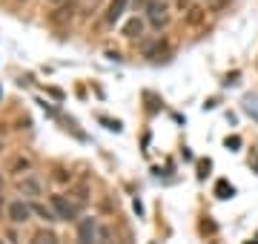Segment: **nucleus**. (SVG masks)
<instances>
[{"instance_id": "f257e3e1", "label": "nucleus", "mask_w": 258, "mask_h": 244, "mask_svg": "<svg viewBox=\"0 0 258 244\" xmlns=\"http://www.w3.org/2000/svg\"><path fill=\"white\" fill-rule=\"evenodd\" d=\"M78 244H101V227H98L95 218L78 221Z\"/></svg>"}, {"instance_id": "f03ea898", "label": "nucleus", "mask_w": 258, "mask_h": 244, "mask_svg": "<svg viewBox=\"0 0 258 244\" xmlns=\"http://www.w3.org/2000/svg\"><path fill=\"white\" fill-rule=\"evenodd\" d=\"M49 204H52V210H55L57 221H75V218H78V207H75L72 201H66L63 196H52Z\"/></svg>"}, {"instance_id": "7ed1b4c3", "label": "nucleus", "mask_w": 258, "mask_h": 244, "mask_svg": "<svg viewBox=\"0 0 258 244\" xmlns=\"http://www.w3.org/2000/svg\"><path fill=\"white\" fill-rule=\"evenodd\" d=\"M6 216H9L12 224H26L29 216H32V207L23 204V201H12L9 210H6Z\"/></svg>"}, {"instance_id": "20e7f679", "label": "nucleus", "mask_w": 258, "mask_h": 244, "mask_svg": "<svg viewBox=\"0 0 258 244\" xmlns=\"http://www.w3.org/2000/svg\"><path fill=\"white\" fill-rule=\"evenodd\" d=\"M164 12H166V6H164V3H155V0H152V3H149V6H147L149 23H152V26H155V29L166 26V20H169V18H166Z\"/></svg>"}, {"instance_id": "39448f33", "label": "nucleus", "mask_w": 258, "mask_h": 244, "mask_svg": "<svg viewBox=\"0 0 258 244\" xmlns=\"http://www.w3.org/2000/svg\"><path fill=\"white\" fill-rule=\"evenodd\" d=\"M18 190L23 193V196H29V198H37L40 196V181H37L35 175H26V178L18 181Z\"/></svg>"}, {"instance_id": "423d86ee", "label": "nucleus", "mask_w": 258, "mask_h": 244, "mask_svg": "<svg viewBox=\"0 0 258 244\" xmlns=\"http://www.w3.org/2000/svg\"><path fill=\"white\" fill-rule=\"evenodd\" d=\"M126 3H129V0H112V3H109V9H106V23H109V26H115V23L123 18Z\"/></svg>"}, {"instance_id": "0eeeda50", "label": "nucleus", "mask_w": 258, "mask_h": 244, "mask_svg": "<svg viewBox=\"0 0 258 244\" xmlns=\"http://www.w3.org/2000/svg\"><path fill=\"white\" fill-rule=\"evenodd\" d=\"M141 32H144V20L141 18H132V20L123 23V35H126V38H138Z\"/></svg>"}, {"instance_id": "6e6552de", "label": "nucleus", "mask_w": 258, "mask_h": 244, "mask_svg": "<svg viewBox=\"0 0 258 244\" xmlns=\"http://www.w3.org/2000/svg\"><path fill=\"white\" fill-rule=\"evenodd\" d=\"M161 49H164V40H161V38H158V40H144V43H141L144 57H152L155 52H161Z\"/></svg>"}, {"instance_id": "1a4fd4ad", "label": "nucleus", "mask_w": 258, "mask_h": 244, "mask_svg": "<svg viewBox=\"0 0 258 244\" xmlns=\"http://www.w3.org/2000/svg\"><path fill=\"white\" fill-rule=\"evenodd\" d=\"M29 207H32V213L43 216L46 221H57V216H55V210H52V207H43V204H29Z\"/></svg>"}, {"instance_id": "9d476101", "label": "nucleus", "mask_w": 258, "mask_h": 244, "mask_svg": "<svg viewBox=\"0 0 258 244\" xmlns=\"http://www.w3.org/2000/svg\"><path fill=\"white\" fill-rule=\"evenodd\" d=\"M29 244H57V238L52 233H35Z\"/></svg>"}, {"instance_id": "9b49d317", "label": "nucleus", "mask_w": 258, "mask_h": 244, "mask_svg": "<svg viewBox=\"0 0 258 244\" xmlns=\"http://www.w3.org/2000/svg\"><path fill=\"white\" fill-rule=\"evenodd\" d=\"M215 193H218V198H230L235 190H232V184H227V181H218V184H215Z\"/></svg>"}, {"instance_id": "f8f14e48", "label": "nucleus", "mask_w": 258, "mask_h": 244, "mask_svg": "<svg viewBox=\"0 0 258 244\" xmlns=\"http://www.w3.org/2000/svg\"><path fill=\"white\" fill-rule=\"evenodd\" d=\"M32 167V164H29V158H15L12 161V169H15V172H20V169H29Z\"/></svg>"}, {"instance_id": "ddd939ff", "label": "nucleus", "mask_w": 258, "mask_h": 244, "mask_svg": "<svg viewBox=\"0 0 258 244\" xmlns=\"http://www.w3.org/2000/svg\"><path fill=\"white\" fill-rule=\"evenodd\" d=\"M49 3H52V6H60V3H66V0H49Z\"/></svg>"}, {"instance_id": "4468645a", "label": "nucleus", "mask_w": 258, "mask_h": 244, "mask_svg": "<svg viewBox=\"0 0 258 244\" xmlns=\"http://www.w3.org/2000/svg\"><path fill=\"white\" fill-rule=\"evenodd\" d=\"M207 3H210V6H212V3H215V0H207Z\"/></svg>"}, {"instance_id": "2eb2a0df", "label": "nucleus", "mask_w": 258, "mask_h": 244, "mask_svg": "<svg viewBox=\"0 0 258 244\" xmlns=\"http://www.w3.org/2000/svg\"><path fill=\"white\" fill-rule=\"evenodd\" d=\"M0 190H3V181H0Z\"/></svg>"}, {"instance_id": "dca6fc26", "label": "nucleus", "mask_w": 258, "mask_h": 244, "mask_svg": "<svg viewBox=\"0 0 258 244\" xmlns=\"http://www.w3.org/2000/svg\"><path fill=\"white\" fill-rule=\"evenodd\" d=\"M0 244H3V241H0Z\"/></svg>"}]
</instances>
